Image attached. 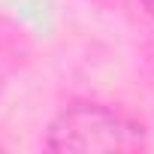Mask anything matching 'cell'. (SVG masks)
I'll use <instances>...</instances> for the list:
<instances>
[{
  "instance_id": "2",
  "label": "cell",
  "mask_w": 154,
  "mask_h": 154,
  "mask_svg": "<svg viewBox=\"0 0 154 154\" xmlns=\"http://www.w3.org/2000/svg\"><path fill=\"white\" fill-rule=\"evenodd\" d=\"M142 3H145V9H148V15L154 18V0H142Z\"/></svg>"
},
{
  "instance_id": "1",
  "label": "cell",
  "mask_w": 154,
  "mask_h": 154,
  "mask_svg": "<svg viewBox=\"0 0 154 154\" xmlns=\"http://www.w3.org/2000/svg\"><path fill=\"white\" fill-rule=\"evenodd\" d=\"M45 148L48 151H139L145 148V127L118 109L97 103H75L51 121Z\"/></svg>"
}]
</instances>
